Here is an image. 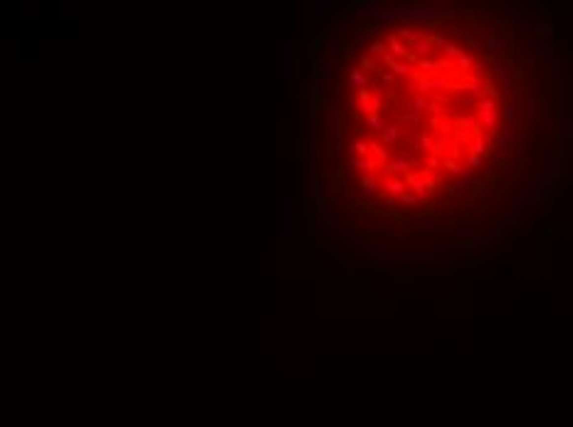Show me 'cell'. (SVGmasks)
Here are the masks:
<instances>
[{"instance_id": "1", "label": "cell", "mask_w": 573, "mask_h": 427, "mask_svg": "<svg viewBox=\"0 0 573 427\" xmlns=\"http://www.w3.org/2000/svg\"><path fill=\"white\" fill-rule=\"evenodd\" d=\"M326 138H329V153L338 156V148H341V111H338V99H331L329 109H326Z\"/></svg>"}, {"instance_id": "2", "label": "cell", "mask_w": 573, "mask_h": 427, "mask_svg": "<svg viewBox=\"0 0 573 427\" xmlns=\"http://www.w3.org/2000/svg\"><path fill=\"white\" fill-rule=\"evenodd\" d=\"M294 225V207L289 197H277V237H292Z\"/></svg>"}, {"instance_id": "3", "label": "cell", "mask_w": 573, "mask_h": 427, "mask_svg": "<svg viewBox=\"0 0 573 427\" xmlns=\"http://www.w3.org/2000/svg\"><path fill=\"white\" fill-rule=\"evenodd\" d=\"M294 67L297 65L292 60V40H279L277 42V79H289Z\"/></svg>"}, {"instance_id": "4", "label": "cell", "mask_w": 573, "mask_h": 427, "mask_svg": "<svg viewBox=\"0 0 573 427\" xmlns=\"http://www.w3.org/2000/svg\"><path fill=\"white\" fill-rule=\"evenodd\" d=\"M316 228H319V232H324V235H338V223L331 218V212H329L326 207L319 210V215H316Z\"/></svg>"}, {"instance_id": "5", "label": "cell", "mask_w": 573, "mask_h": 427, "mask_svg": "<svg viewBox=\"0 0 573 427\" xmlns=\"http://www.w3.org/2000/svg\"><path fill=\"white\" fill-rule=\"evenodd\" d=\"M348 89H351L353 94L368 89V77H366V72H363L361 67H351V69H348Z\"/></svg>"}, {"instance_id": "6", "label": "cell", "mask_w": 573, "mask_h": 427, "mask_svg": "<svg viewBox=\"0 0 573 427\" xmlns=\"http://www.w3.org/2000/svg\"><path fill=\"white\" fill-rule=\"evenodd\" d=\"M341 40L338 37H334L331 40V50H329V60H326V65H324V74L326 77H331V72H334V67H336V62H338V55H341Z\"/></svg>"}, {"instance_id": "7", "label": "cell", "mask_w": 573, "mask_h": 427, "mask_svg": "<svg viewBox=\"0 0 573 427\" xmlns=\"http://www.w3.org/2000/svg\"><path fill=\"white\" fill-rule=\"evenodd\" d=\"M316 272L331 277V274H353L356 269H353V264H319Z\"/></svg>"}, {"instance_id": "8", "label": "cell", "mask_w": 573, "mask_h": 427, "mask_svg": "<svg viewBox=\"0 0 573 427\" xmlns=\"http://www.w3.org/2000/svg\"><path fill=\"white\" fill-rule=\"evenodd\" d=\"M336 8V0H316V20H324Z\"/></svg>"}, {"instance_id": "9", "label": "cell", "mask_w": 573, "mask_h": 427, "mask_svg": "<svg viewBox=\"0 0 573 427\" xmlns=\"http://www.w3.org/2000/svg\"><path fill=\"white\" fill-rule=\"evenodd\" d=\"M363 124H366V129H373V131H383V116H380V114H368V116H363Z\"/></svg>"}, {"instance_id": "10", "label": "cell", "mask_w": 573, "mask_h": 427, "mask_svg": "<svg viewBox=\"0 0 573 427\" xmlns=\"http://www.w3.org/2000/svg\"><path fill=\"white\" fill-rule=\"evenodd\" d=\"M386 50H388V47H386V42L375 40V42H371V45H368V57H378V60H380V57L386 55Z\"/></svg>"}, {"instance_id": "11", "label": "cell", "mask_w": 573, "mask_h": 427, "mask_svg": "<svg viewBox=\"0 0 573 427\" xmlns=\"http://www.w3.org/2000/svg\"><path fill=\"white\" fill-rule=\"evenodd\" d=\"M353 37H356V45H358V47H363V45H366V40L371 37V33H368L366 28H356Z\"/></svg>"}, {"instance_id": "12", "label": "cell", "mask_w": 573, "mask_h": 427, "mask_svg": "<svg viewBox=\"0 0 573 427\" xmlns=\"http://www.w3.org/2000/svg\"><path fill=\"white\" fill-rule=\"evenodd\" d=\"M361 69H378V67H375L373 57H366V55H363V57H361Z\"/></svg>"}, {"instance_id": "13", "label": "cell", "mask_w": 573, "mask_h": 427, "mask_svg": "<svg viewBox=\"0 0 573 427\" xmlns=\"http://www.w3.org/2000/svg\"><path fill=\"white\" fill-rule=\"evenodd\" d=\"M356 170H358V156H351L348 158V173L356 175Z\"/></svg>"}, {"instance_id": "14", "label": "cell", "mask_w": 573, "mask_h": 427, "mask_svg": "<svg viewBox=\"0 0 573 427\" xmlns=\"http://www.w3.org/2000/svg\"><path fill=\"white\" fill-rule=\"evenodd\" d=\"M324 195H329V188H326V185H319V197H324Z\"/></svg>"}]
</instances>
